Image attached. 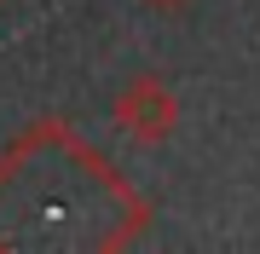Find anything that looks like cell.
<instances>
[{
    "label": "cell",
    "instance_id": "6da1fadb",
    "mask_svg": "<svg viewBox=\"0 0 260 254\" xmlns=\"http://www.w3.org/2000/svg\"><path fill=\"white\" fill-rule=\"evenodd\" d=\"M150 231V202L104 151L58 116L0 151V248H99L116 254Z\"/></svg>",
    "mask_w": 260,
    "mask_h": 254
},
{
    "label": "cell",
    "instance_id": "277c9868",
    "mask_svg": "<svg viewBox=\"0 0 260 254\" xmlns=\"http://www.w3.org/2000/svg\"><path fill=\"white\" fill-rule=\"evenodd\" d=\"M0 6H6V0H0Z\"/></svg>",
    "mask_w": 260,
    "mask_h": 254
},
{
    "label": "cell",
    "instance_id": "7a4b0ae2",
    "mask_svg": "<svg viewBox=\"0 0 260 254\" xmlns=\"http://www.w3.org/2000/svg\"><path fill=\"white\" fill-rule=\"evenodd\" d=\"M110 116H116V127L127 133V139L162 144V139H174V127H179V98H174V87H168L162 76L145 69V76H133L110 98Z\"/></svg>",
    "mask_w": 260,
    "mask_h": 254
},
{
    "label": "cell",
    "instance_id": "3957f363",
    "mask_svg": "<svg viewBox=\"0 0 260 254\" xmlns=\"http://www.w3.org/2000/svg\"><path fill=\"white\" fill-rule=\"evenodd\" d=\"M139 6H150V12H179L185 0H139Z\"/></svg>",
    "mask_w": 260,
    "mask_h": 254
}]
</instances>
